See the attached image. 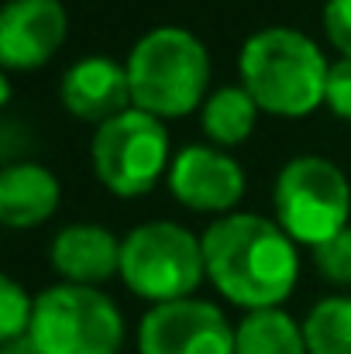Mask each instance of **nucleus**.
Segmentation results:
<instances>
[{
    "label": "nucleus",
    "instance_id": "nucleus-17",
    "mask_svg": "<svg viewBox=\"0 0 351 354\" xmlns=\"http://www.w3.org/2000/svg\"><path fill=\"white\" fill-rule=\"evenodd\" d=\"M31 313L35 303L21 292L14 279H0V341H14L31 330Z\"/></svg>",
    "mask_w": 351,
    "mask_h": 354
},
{
    "label": "nucleus",
    "instance_id": "nucleus-2",
    "mask_svg": "<svg viewBox=\"0 0 351 354\" xmlns=\"http://www.w3.org/2000/svg\"><path fill=\"white\" fill-rule=\"evenodd\" d=\"M241 86L279 118H303L327 100V59L293 28H265L241 48Z\"/></svg>",
    "mask_w": 351,
    "mask_h": 354
},
{
    "label": "nucleus",
    "instance_id": "nucleus-16",
    "mask_svg": "<svg viewBox=\"0 0 351 354\" xmlns=\"http://www.w3.org/2000/svg\"><path fill=\"white\" fill-rule=\"evenodd\" d=\"M310 354H351V299L331 296L317 303L303 324Z\"/></svg>",
    "mask_w": 351,
    "mask_h": 354
},
{
    "label": "nucleus",
    "instance_id": "nucleus-20",
    "mask_svg": "<svg viewBox=\"0 0 351 354\" xmlns=\"http://www.w3.org/2000/svg\"><path fill=\"white\" fill-rule=\"evenodd\" d=\"M338 118L351 120V59H341L327 73V100H324Z\"/></svg>",
    "mask_w": 351,
    "mask_h": 354
},
{
    "label": "nucleus",
    "instance_id": "nucleus-7",
    "mask_svg": "<svg viewBox=\"0 0 351 354\" xmlns=\"http://www.w3.org/2000/svg\"><path fill=\"white\" fill-rule=\"evenodd\" d=\"M169 134L162 120L145 111H127L100 124L93 138V169L100 183L117 196L148 193L165 172Z\"/></svg>",
    "mask_w": 351,
    "mask_h": 354
},
{
    "label": "nucleus",
    "instance_id": "nucleus-10",
    "mask_svg": "<svg viewBox=\"0 0 351 354\" xmlns=\"http://www.w3.org/2000/svg\"><path fill=\"white\" fill-rule=\"evenodd\" d=\"M169 189L183 207L217 214V210H231L241 200L244 176L234 158L204 145H190L176 155L169 169Z\"/></svg>",
    "mask_w": 351,
    "mask_h": 354
},
{
    "label": "nucleus",
    "instance_id": "nucleus-9",
    "mask_svg": "<svg viewBox=\"0 0 351 354\" xmlns=\"http://www.w3.org/2000/svg\"><path fill=\"white\" fill-rule=\"evenodd\" d=\"M66 38L59 0H10L0 14V62L7 73L45 66Z\"/></svg>",
    "mask_w": 351,
    "mask_h": 354
},
{
    "label": "nucleus",
    "instance_id": "nucleus-15",
    "mask_svg": "<svg viewBox=\"0 0 351 354\" xmlns=\"http://www.w3.org/2000/svg\"><path fill=\"white\" fill-rule=\"evenodd\" d=\"M255 114H258V104L251 100L244 86H224L204 107V131L217 145H237L251 134Z\"/></svg>",
    "mask_w": 351,
    "mask_h": 354
},
{
    "label": "nucleus",
    "instance_id": "nucleus-19",
    "mask_svg": "<svg viewBox=\"0 0 351 354\" xmlns=\"http://www.w3.org/2000/svg\"><path fill=\"white\" fill-rule=\"evenodd\" d=\"M324 31H327L331 45L341 48L345 59H351V0H327V7H324Z\"/></svg>",
    "mask_w": 351,
    "mask_h": 354
},
{
    "label": "nucleus",
    "instance_id": "nucleus-8",
    "mask_svg": "<svg viewBox=\"0 0 351 354\" xmlns=\"http://www.w3.org/2000/svg\"><path fill=\"white\" fill-rule=\"evenodd\" d=\"M138 348L141 354H234V330L217 306L176 299L141 320Z\"/></svg>",
    "mask_w": 351,
    "mask_h": 354
},
{
    "label": "nucleus",
    "instance_id": "nucleus-21",
    "mask_svg": "<svg viewBox=\"0 0 351 354\" xmlns=\"http://www.w3.org/2000/svg\"><path fill=\"white\" fill-rule=\"evenodd\" d=\"M0 354H42V348L35 344V337L31 334H21V337H14V341H7Z\"/></svg>",
    "mask_w": 351,
    "mask_h": 354
},
{
    "label": "nucleus",
    "instance_id": "nucleus-14",
    "mask_svg": "<svg viewBox=\"0 0 351 354\" xmlns=\"http://www.w3.org/2000/svg\"><path fill=\"white\" fill-rule=\"evenodd\" d=\"M234 354H310L303 330L282 310H251L234 330Z\"/></svg>",
    "mask_w": 351,
    "mask_h": 354
},
{
    "label": "nucleus",
    "instance_id": "nucleus-3",
    "mask_svg": "<svg viewBox=\"0 0 351 354\" xmlns=\"http://www.w3.org/2000/svg\"><path fill=\"white\" fill-rule=\"evenodd\" d=\"M131 100L152 118H183L190 114L210 80V59L197 35L183 28L148 31L127 59Z\"/></svg>",
    "mask_w": 351,
    "mask_h": 354
},
{
    "label": "nucleus",
    "instance_id": "nucleus-13",
    "mask_svg": "<svg viewBox=\"0 0 351 354\" xmlns=\"http://www.w3.org/2000/svg\"><path fill=\"white\" fill-rule=\"evenodd\" d=\"M59 207V183L35 162L7 165L0 176V221L7 227H35Z\"/></svg>",
    "mask_w": 351,
    "mask_h": 354
},
{
    "label": "nucleus",
    "instance_id": "nucleus-6",
    "mask_svg": "<svg viewBox=\"0 0 351 354\" xmlns=\"http://www.w3.org/2000/svg\"><path fill=\"white\" fill-rule=\"evenodd\" d=\"M351 193L341 169L327 158H293L276 179V224L300 244H324L348 227Z\"/></svg>",
    "mask_w": 351,
    "mask_h": 354
},
{
    "label": "nucleus",
    "instance_id": "nucleus-11",
    "mask_svg": "<svg viewBox=\"0 0 351 354\" xmlns=\"http://www.w3.org/2000/svg\"><path fill=\"white\" fill-rule=\"evenodd\" d=\"M62 104L73 118L93 120V124H107L127 114V104H134L127 69H120L104 55H90L76 62L62 76Z\"/></svg>",
    "mask_w": 351,
    "mask_h": 354
},
{
    "label": "nucleus",
    "instance_id": "nucleus-5",
    "mask_svg": "<svg viewBox=\"0 0 351 354\" xmlns=\"http://www.w3.org/2000/svg\"><path fill=\"white\" fill-rule=\"evenodd\" d=\"M204 265V241L179 224H141L120 244V275L131 292L162 303L190 299L200 286Z\"/></svg>",
    "mask_w": 351,
    "mask_h": 354
},
{
    "label": "nucleus",
    "instance_id": "nucleus-4",
    "mask_svg": "<svg viewBox=\"0 0 351 354\" xmlns=\"http://www.w3.org/2000/svg\"><path fill=\"white\" fill-rule=\"evenodd\" d=\"M42 354H117L124 320L114 299L93 286H52L35 299L31 330Z\"/></svg>",
    "mask_w": 351,
    "mask_h": 354
},
{
    "label": "nucleus",
    "instance_id": "nucleus-18",
    "mask_svg": "<svg viewBox=\"0 0 351 354\" xmlns=\"http://www.w3.org/2000/svg\"><path fill=\"white\" fill-rule=\"evenodd\" d=\"M314 261H317L324 279L351 286V227H345L341 234H334L324 244H317L314 248Z\"/></svg>",
    "mask_w": 351,
    "mask_h": 354
},
{
    "label": "nucleus",
    "instance_id": "nucleus-12",
    "mask_svg": "<svg viewBox=\"0 0 351 354\" xmlns=\"http://www.w3.org/2000/svg\"><path fill=\"white\" fill-rule=\"evenodd\" d=\"M120 244L97 224H73L52 241V265L73 286H93L120 272Z\"/></svg>",
    "mask_w": 351,
    "mask_h": 354
},
{
    "label": "nucleus",
    "instance_id": "nucleus-1",
    "mask_svg": "<svg viewBox=\"0 0 351 354\" xmlns=\"http://www.w3.org/2000/svg\"><path fill=\"white\" fill-rule=\"evenodd\" d=\"M204 265L210 282L248 310H276L293 292L300 272L293 237L251 214H234L207 227Z\"/></svg>",
    "mask_w": 351,
    "mask_h": 354
}]
</instances>
